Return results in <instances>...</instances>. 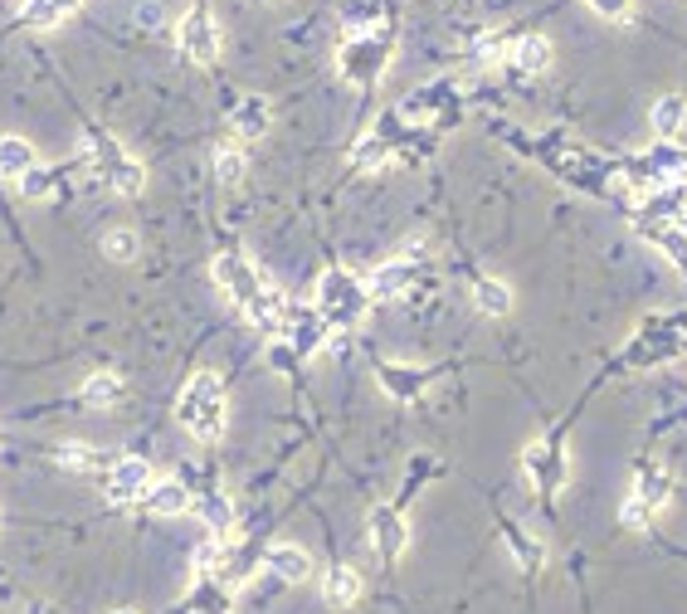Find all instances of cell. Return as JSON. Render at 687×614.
I'll list each match as a JSON object with an SVG mask.
<instances>
[{"label": "cell", "instance_id": "cell-1", "mask_svg": "<svg viewBox=\"0 0 687 614\" xmlns=\"http://www.w3.org/2000/svg\"><path fill=\"white\" fill-rule=\"evenodd\" d=\"M225 420H229V400H225V385L220 376H210V371H200L191 381L181 385V395H176V424L195 434V439H220L225 434Z\"/></svg>", "mask_w": 687, "mask_h": 614}, {"label": "cell", "instance_id": "cell-2", "mask_svg": "<svg viewBox=\"0 0 687 614\" xmlns=\"http://www.w3.org/2000/svg\"><path fill=\"white\" fill-rule=\"evenodd\" d=\"M312 303H317V312L327 317V327H351V322L366 312L371 293H366V283H361L356 273L327 269L317 278V288H312Z\"/></svg>", "mask_w": 687, "mask_h": 614}, {"label": "cell", "instance_id": "cell-3", "mask_svg": "<svg viewBox=\"0 0 687 614\" xmlns=\"http://www.w3.org/2000/svg\"><path fill=\"white\" fill-rule=\"evenodd\" d=\"M385 59H390V39L381 30H371V35H356L342 44V74L351 83H371V78L385 74Z\"/></svg>", "mask_w": 687, "mask_h": 614}, {"label": "cell", "instance_id": "cell-4", "mask_svg": "<svg viewBox=\"0 0 687 614\" xmlns=\"http://www.w3.org/2000/svg\"><path fill=\"white\" fill-rule=\"evenodd\" d=\"M152 488V463L127 454V459H113L108 478H103V493L113 507H127V502H142V493Z\"/></svg>", "mask_w": 687, "mask_h": 614}, {"label": "cell", "instance_id": "cell-5", "mask_svg": "<svg viewBox=\"0 0 687 614\" xmlns=\"http://www.w3.org/2000/svg\"><path fill=\"white\" fill-rule=\"evenodd\" d=\"M210 273H215V283L229 293V303H239V307H249L259 293H264V273L254 269L244 254H220Z\"/></svg>", "mask_w": 687, "mask_h": 614}, {"label": "cell", "instance_id": "cell-6", "mask_svg": "<svg viewBox=\"0 0 687 614\" xmlns=\"http://www.w3.org/2000/svg\"><path fill=\"white\" fill-rule=\"evenodd\" d=\"M522 468H527V478H532V488L541 493V498L561 493V483H566L561 444H551V439H536V444H527V454H522Z\"/></svg>", "mask_w": 687, "mask_h": 614}, {"label": "cell", "instance_id": "cell-7", "mask_svg": "<svg viewBox=\"0 0 687 614\" xmlns=\"http://www.w3.org/2000/svg\"><path fill=\"white\" fill-rule=\"evenodd\" d=\"M176 44H181V54H186L191 64H215V59H220V30H215V20H210L205 10H191V15L176 25Z\"/></svg>", "mask_w": 687, "mask_h": 614}, {"label": "cell", "instance_id": "cell-8", "mask_svg": "<svg viewBox=\"0 0 687 614\" xmlns=\"http://www.w3.org/2000/svg\"><path fill=\"white\" fill-rule=\"evenodd\" d=\"M366 532H371V546H376L381 561H400L405 546H410V527H405V517L395 507H376L371 522H366Z\"/></svg>", "mask_w": 687, "mask_h": 614}, {"label": "cell", "instance_id": "cell-9", "mask_svg": "<svg viewBox=\"0 0 687 614\" xmlns=\"http://www.w3.org/2000/svg\"><path fill=\"white\" fill-rule=\"evenodd\" d=\"M88 186H108V191H117V195H142L147 171H142L137 161L117 156V161H108V166H88Z\"/></svg>", "mask_w": 687, "mask_h": 614}, {"label": "cell", "instance_id": "cell-10", "mask_svg": "<svg viewBox=\"0 0 687 614\" xmlns=\"http://www.w3.org/2000/svg\"><path fill=\"white\" fill-rule=\"evenodd\" d=\"M191 488L186 483H176V478H161L156 483L152 478V488L142 493V507L147 512H156V517H181V512H191Z\"/></svg>", "mask_w": 687, "mask_h": 614}, {"label": "cell", "instance_id": "cell-11", "mask_svg": "<svg viewBox=\"0 0 687 614\" xmlns=\"http://www.w3.org/2000/svg\"><path fill=\"white\" fill-rule=\"evenodd\" d=\"M229 122H234V132H239V137H264L268 122H273V108H268L264 93H249V98H239V103H234Z\"/></svg>", "mask_w": 687, "mask_h": 614}, {"label": "cell", "instance_id": "cell-12", "mask_svg": "<svg viewBox=\"0 0 687 614\" xmlns=\"http://www.w3.org/2000/svg\"><path fill=\"white\" fill-rule=\"evenodd\" d=\"M420 278L415 264H405V259H395V264H381V269L371 273V283H366V293L371 298H400V293H410V283Z\"/></svg>", "mask_w": 687, "mask_h": 614}, {"label": "cell", "instance_id": "cell-13", "mask_svg": "<svg viewBox=\"0 0 687 614\" xmlns=\"http://www.w3.org/2000/svg\"><path fill=\"white\" fill-rule=\"evenodd\" d=\"M268 571L283 580V585H303L312 576V556H307L303 546H273L268 551Z\"/></svg>", "mask_w": 687, "mask_h": 614}, {"label": "cell", "instance_id": "cell-14", "mask_svg": "<svg viewBox=\"0 0 687 614\" xmlns=\"http://www.w3.org/2000/svg\"><path fill=\"white\" fill-rule=\"evenodd\" d=\"M381 385H385V395H395V400H415V395H424V385H429V371H420V366H390V361H385Z\"/></svg>", "mask_w": 687, "mask_h": 614}, {"label": "cell", "instance_id": "cell-15", "mask_svg": "<svg viewBox=\"0 0 687 614\" xmlns=\"http://www.w3.org/2000/svg\"><path fill=\"white\" fill-rule=\"evenodd\" d=\"M512 69H517V74H546V69H551V39L522 35L512 44Z\"/></svg>", "mask_w": 687, "mask_h": 614}, {"label": "cell", "instance_id": "cell-16", "mask_svg": "<svg viewBox=\"0 0 687 614\" xmlns=\"http://www.w3.org/2000/svg\"><path fill=\"white\" fill-rule=\"evenodd\" d=\"M322 595H327V605L346 610V605H356V600H361V576H356L351 566H332V571H327V580H322Z\"/></svg>", "mask_w": 687, "mask_h": 614}, {"label": "cell", "instance_id": "cell-17", "mask_svg": "<svg viewBox=\"0 0 687 614\" xmlns=\"http://www.w3.org/2000/svg\"><path fill=\"white\" fill-rule=\"evenodd\" d=\"M78 400H83L88 410H113L117 400H122V381H117L113 371H98V376H88V381H83Z\"/></svg>", "mask_w": 687, "mask_h": 614}, {"label": "cell", "instance_id": "cell-18", "mask_svg": "<svg viewBox=\"0 0 687 614\" xmlns=\"http://www.w3.org/2000/svg\"><path fill=\"white\" fill-rule=\"evenodd\" d=\"M502 537H507V551L517 556V566H522L527 576H536V571H541V561H546V551H541V541H536V537H527V532H522L517 522H507V527H502Z\"/></svg>", "mask_w": 687, "mask_h": 614}, {"label": "cell", "instance_id": "cell-19", "mask_svg": "<svg viewBox=\"0 0 687 614\" xmlns=\"http://www.w3.org/2000/svg\"><path fill=\"white\" fill-rule=\"evenodd\" d=\"M30 166H39V156H35V147H30L25 137H0V176L20 181Z\"/></svg>", "mask_w": 687, "mask_h": 614}, {"label": "cell", "instance_id": "cell-20", "mask_svg": "<svg viewBox=\"0 0 687 614\" xmlns=\"http://www.w3.org/2000/svg\"><path fill=\"white\" fill-rule=\"evenodd\" d=\"M98 244H103V259H108V264H132V259L142 254V239H137V230H127V225H108Z\"/></svg>", "mask_w": 687, "mask_h": 614}, {"label": "cell", "instance_id": "cell-21", "mask_svg": "<svg viewBox=\"0 0 687 614\" xmlns=\"http://www.w3.org/2000/svg\"><path fill=\"white\" fill-rule=\"evenodd\" d=\"M683 122H687V103L678 93H668V98L653 103V132H658V142H673V137L683 132Z\"/></svg>", "mask_w": 687, "mask_h": 614}, {"label": "cell", "instance_id": "cell-22", "mask_svg": "<svg viewBox=\"0 0 687 614\" xmlns=\"http://www.w3.org/2000/svg\"><path fill=\"white\" fill-rule=\"evenodd\" d=\"M117 454L108 449H88V444H64L59 449V463L69 468V473H98V468H113Z\"/></svg>", "mask_w": 687, "mask_h": 614}, {"label": "cell", "instance_id": "cell-23", "mask_svg": "<svg viewBox=\"0 0 687 614\" xmlns=\"http://www.w3.org/2000/svg\"><path fill=\"white\" fill-rule=\"evenodd\" d=\"M395 152V142H390V132L376 127V132H366L356 147H351V166H361V171H371V166H381L385 156Z\"/></svg>", "mask_w": 687, "mask_h": 614}, {"label": "cell", "instance_id": "cell-24", "mask_svg": "<svg viewBox=\"0 0 687 614\" xmlns=\"http://www.w3.org/2000/svg\"><path fill=\"white\" fill-rule=\"evenodd\" d=\"M473 303L483 307L488 317H507L512 312V288L497 278H473Z\"/></svg>", "mask_w": 687, "mask_h": 614}, {"label": "cell", "instance_id": "cell-25", "mask_svg": "<svg viewBox=\"0 0 687 614\" xmlns=\"http://www.w3.org/2000/svg\"><path fill=\"white\" fill-rule=\"evenodd\" d=\"M244 171H249V161H244V152H239L234 142H225V147H215V181H220L225 191H239Z\"/></svg>", "mask_w": 687, "mask_h": 614}, {"label": "cell", "instance_id": "cell-26", "mask_svg": "<svg viewBox=\"0 0 687 614\" xmlns=\"http://www.w3.org/2000/svg\"><path fill=\"white\" fill-rule=\"evenodd\" d=\"M634 493H639V498L658 512V507L668 502V493H673V483H668V473H658L653 463H644V468H639V488H634Z\"/></svg>", "mask_w": 687, "mask_h": 614}, {"label": "cell", "instance_id": "cell-27", "mask_svg": "<svg viewBox=\"0 0 687 614\" xmlns=\"http://www.w3.org/2000/svg\"><path fill=\"white\" fill-rule=\"evenodd\" d=\"M74 5L78 0H25V20H35V25H59Z\"/></svg>", "mask_w": 687, "mask_h": 614}, {"label": "cell", "instance_id": "cell-28", "mask_svg": "<svg viewBox=\"0 0 687 614\" xmlns=\"http://www.w3.org/2000/svg\"><path fill=\"white\" fill-rule=\"evenodd\" d=\"M200 517H205V527H210L215 537H225V532H229V522H234L229 502H225V498H215V493H210V498H200Z\"/></svg>", "mask_w": 687, "mask_h": 614}, {"label": "cell", "instance_id": "cell-29", "mask_svg": "<svg viewBox=\"0 0 687 614\" xmlns=\"http://www.w3.org/2000/svg\"><path fill=\"white\" fill-rule=\"evenodd\" d=\"M649 517H653V507L639 498V493H629V498H624V507H619V522H624V527H634V532H644V527H649Z\"/></svg>", "mask_w": 687, "mask_h": 614}, {"label": "cell", "instance_id": "cell-30", "mask_svg": "<svg viewBox=\"0 0 687 614\" xmlns=\"http://www.w3.org/2000/svg\"><path fill=\"white\" fill-rule=\"evenodd\" d=\"M49 191H54V171H39V166H30V171L20 176V195H30V200H44Z\"/></svg>", "mask_w": 687, "mask_h": 614}, {"label": "cell", "instance_id": "cell-31", "mask_svg": "<svg viewBox=\"0 0 687 614\" xmlns=\"http://www.w3.org/2000/svg\"><path fill=\"white\" fill-rule=\"evenodd\" d=\"M268 366H273V371H298V346L288 342V337H273V346H268Z\"/></svg>", "mask_w": 687, "mask_h": 614}, {"label": "cell", "instance_id": "cell-32", "mask_svg": "<svg viewBox=\"0 0 687 614\" xmlns=\"http://www.w3.org/2000/svg\"><path fill=\"white\" fill-rule=\"evenodd\" d=\"M137 25H147V30H156V25H166V10H161L156 0H147V5H137Z\"/></svg>", "mask_w": 687, "mask_h": 614}, {"label": "cell", "instance_id": "cell-33", "mask_svg": "<svg viewBox=\"0 0 687 614\" xmlns=\"http://www.w3.org/2000/svg\"><path fill=\"white\" fill-rule=\"evenodd\" d=\"M605 20H629V0H590Z\"/></svg>", "mask_w": 687, "mask_h": 614}, {"label": "cell", "instance_id": "cell-34", "mask_svg": "<svg viewBox=\"0 0 687 614\" xmlns=\"http://www.w3.org/2000/svg\"><path fill=\"white\" fill-rule=\"evenodd\" d=\"M117 614H137V610H117Z\"/></svg>", "mask_w": 687, "mask_h": 614}, {"label": "cell", "instance_id": "cell-35", "mask_svg": "<svg viewBox=\"0 0 687 614\" xmlns=\"http://www.w3.org/2000/svg\"><path fill=\"white\" fill-rule=\"evenodd\" d=\"M254 5H264V0H254Z\"/></svg>", "mask_w": 687, "mask_h": 614}]
</instances>
